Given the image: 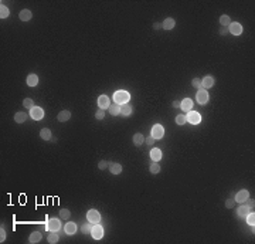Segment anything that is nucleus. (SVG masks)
Masks as SVG:
<instances>
[{"mask_svg":"<svg viewBox=\"0 0 255 244\" xmlns=\"http://www.w3.org/2000/svg\"><path fill=\"white\" fill-rule=\"evenodd\" d=\"M130 99V95L129 92H126V91H116L114 94V101L119 105H123V104H128Z\"/></svg>","mask_w":255,"mask_h":244,"instance_id":"obj_1","label":"nucleus"},{"mask_svg":"<svg viewBox=\"0 0 255 244\" xmlns=\"http://www.w3.org/2000/svg\"><path fill=\"white\" fill-rule=\"evenodd\" d=\"M197 102H199L200 105H204V104L208 102V92H207V90L200 88V90L197 91Z\"/></svg>","mask_w":255,"mask_h":244,"instance_id":"obj_2","label":"nucleus"},{"mask_svg":"<svg viewBox=\"0 0 255 244\" xmlns=\"http://www.w3.org/2000/svg\"><path fill=\"white\" fill-rule=\"evenodd\" d=\"M91 236H92L95 240H99V238H102V236H104V229H102V226L101 224H92V229H91Z\"/></svg>","mask_w":255,"mask_h":244,"instance_id":"obj_3","label":"nucleus"},{"mask_svg":"<svg viewBox=\"0 0 255 244\" xmlns=\"http://www.w3.org/2000/svg\"><path fill=\"white\" fill-rule=\"evenodd\" d=\"M61 229V223H60L58 219H50L48 223H47V230L50 232H58Z\"/></svg>","mask_w":255,"mask_h":244,"instance_id":"obj_4","label":"nucleus"},{"mask_svg":"<svg viewBox=\"0 0 255 244\" xmlns=\"http://www.w3.org/2000/svg\"><path fill=\"white\" fill-rule=\"evenodd\" d=\"M186 118H187V121L190 122V124H193V125L200 124V121H201V115H200L199 112H196V111H190Z\"/></svg>","mask_w":255,"mask_h":244,"instance_id":"obj_5","label":"nucleus"},{"mask_svg":"<svg viewBox=\"0 0 255 244\" xmlns=\"http://www.w3.org/2000/svg\"><path fill=\"white\" fill-rule=\"evenodd\" d=\"M163 135H164V128H163L162 125L157 124L152 128V136H153L154 139H162Z\"/></svg>","mask_w":255,"mask_h":244,"instance_id":"obj_6","label":"nucleus"},{"mask_svg":"<svg viewBox=\"0 0 255 244\" xmlns=\"http://www.w3.org/2000/svg\"><path fill=\"white\" fill-rule=\"evenodd\" d=\"M86 219H88L89 223H99V220H101V214L98 213L96 210H94V209H91V210L88 212V214H86Z\"/></svg>","mask_w":255,"mask_h":244,"instance_id":"obj_7","label":"nucleus"},{"mask_svg":"<svg viewBox=\"0 0 255 244\" xmlns=\"http://www.w3.org/2000/svg\"><path fill=\"white\" fill-rule=\"evenodd\" d=\"M249 197V193H248V190H245V189H243V190H240L238 193L235 195V203H244V202L247 200V199Z\"/></svg>","mask_w":255,"mask_h":244,"instance_id":"obj_8","label":"nucleus"},{"mask_svg":"<svg viewBox=\"0 0 255 244\" xmlns=\"http://www.w3.org/2000/svg\"><path fill=\"white\" fill-rule=\"evenodd\" d=\"M228 31H230L231 34H234V36H240V34L243 33V26H241L240 23H231V24L228 26Z\"/></svg>","mask_w":255,"mask_h":244,"instance_id":"obj_9","label":"nucleus"},{"mask_svg":"<svg viewBox=\"0 0 255 244\" xmlns=\"http://www.w3.org/2000/svg\"><path fill=\"white\" fill-rule=\"evenodd\" d=\"M43 117H44L43 108H40V107H34V108L31 109V118H33V119L40 121V119H43Z\"/></svg>","mask_w":255,"mask_h":244,"instance_id":"obj_10","label":"nucleus"},{"mask_svg":"<svg viewBox=\"0 0 255 244\" xmlns=\"http://www.w3.org/2000/svg\"><path fill=\"white\" fill-rule=\"evenodd\" d=\"M213 85H214V78L211 75H206L201 80V88H211Z\"/></svg>","mask_w":255,"mask_h":244,"instance_id":"obj_11","label":"nucleus"},{"mask_svg":"<svg viewBox=\"0 0 255 244\" xmlns=\"http://www.w3.org/2000/svg\"><path fill=\"white\" fill-rule=\"evenodd\" d=\"M98 105H99V108L101 109H106V108H109V98H108L106 95H101L98 98Z\"/></svg>","mask_w":255,"mask_h":244,"instance_id":"obj_12","label":"nucleus"},{"mask_svg":"<svg viewBox=\"0 0 255 244\" xmlns=\"http://www.w3.org/2000/svg\"><path fill=\"white\" fill-rule=\"evenodd\" d=\"M162 156H163V155H162V151H160V149L153 148V149L150 151V159H152L153 162H159L160 159H162Z\"/></svg>","mask_w":255,"mask_h":244,"instance_id":"obj_13","label":"nucleus"},{"mask_svg":"<svg viewBox=\"0 0 255 244\" xmlns=\"http://www.w3.org/2000/svg\"><path fill=\"white\" fill-rule=\"evenodd\" d=\"M180 108L183 109V111H190V109L193 108V101H191L190 98H184L180 102Z\"/></svg>","mask_w":255,"mask_h":244,"instance_id":"obj_14","label":"nucleus"},{"mask_svg":"<svg viewBox=\"0 0 255 244\" xmlns=\"http://www.w3.org/2000/svg\"><path fill=\"white\" fill-rule=\"evenodd\" d=\"M64 232L67 233L68 236H72L75 232H77V226H75V223H72V222L67 223V224H65V227H64Z\"/></svg>","mask_w":255,"mask_h":244,"instance_id":"obj_15","label":"nucleus"},{"mask_svg":"<svg viewBox=\"0 0 255 244\" xmlns=\"http://www.w3.org/2000/svg\"><path fill=\"white\" fill-rule=\"evenodd\" d=\"M108 165H109V170H111V173H114V175H119L120 172H122V165L120 163H112V162H108Z\"/></svg>","mask_w":255,"mask_h":244,"instance_id":"obj_16","label":"nucleus"},{"mask_svg":"<svg viewBox=\"0 0 255 244\" xmlns=\"http://www.w3.org/2000/svg\"><path fill=\"white\" fill-rule=\"evenodd\" d=\"M251 212V209H249L247 204H243V206L238 207V210H237V214H238V217H247V214Z\"/></svg>","mask_w":255,"mask_h":244,"instance_id":"obj_17","label":"nucleus"},{"mask_svg":"<svg viewBox=\"0 0 255 244\" xmlns=\"http://www.w3.org/2000/svg\"><path fill=\"white\" fill-rule=\"evenodd\" d=\"M19 17H20V20H23V22H28V20H31V17H33V14H31V12H30V10L24 9V10H22V12H20Z\"/></svg>","mask_w":255,"mask_h":244,"instance_id":"obj_18","label":"nucleus"},{"mask_svg":"<svg viewBox=\"0 0 255 244\" xmlns=\"http://www.w3.org/2000/svg\"><path fill=\"white\" fill-rule=\"evenodd\" d=\"M176 26V22L172 19V17H169V19H166L164 22H163L162 27L164 28V30H173V27Z\"/></svg>","mask_w":255,"mask_h":244,"instance_id":"obj_19","label":"nucleus"},{"mask_svg":"<svg viewBox=\"0 0 255 244\" xmlns=\"http://www.w3.org/2000/svg\"><path fill=\"white\" fill-rule=\"evenodd\" d=\"M57 118H58L60 122H67V121L71 118V112H70V111H67V109H64V111L60 112L58 117H57Z\"/></svg>","mask_w":255,"mask_h":244,"instance_id":"obj_20","label":"nucleus"},{"mask_svg":"<svg viewBox=\"0 0 255 244\" xmlns=\"http://www.w3.org/2000/svg\"><path fill=\"white\" fill-rule=\"evenodd\" d=\"M27 114L26 112H17V114L14 115V121L17 122V124H23V122H26L27 121Z\"/></svg>","mask_w":255,"mask_h":244,"instance_id":"obj_21","label":"nucleus"},{"mask_svg":"<svg viewBox=\"0 0 255 244\" xmlns=\"http://www.w3.org/2000/svg\"><path fill=\"white\" fill-rule=\"evenodd\" d=\"M38 84V77L37 74H30L27 77V85L28 87H36Z\"/></svg>","mask_w":255,"mask_h":244,"instance_id":"obj_22","label":"nucleus"},{"mask_svg":"<svg viewBox=\"0 0 255 244\" xmlns=\"http://www.w3.org/2000/svg\"><path fill=\"white\" fill-rule=\"evenodd\" d=\"M108 109H109V112H111V115H114V117H115V115H118V114H120V105H119V104H116V102H114V104H111V105H109V108H108Z\"/></svg>","mask_w":255,"mask_h":244,"instance_id":"obj_23","label":"nucleus"},{"mask_svg":"<svg viewBox=\"0 0 255 244\" xmlns=\"http://www.w3.org/2000/svg\"><path fill=\"white\" fill-rule=\"evenodd\" d=\"M120 114L125 115V117L130 115L132 114V107H130L129 104H123V105H120Z\"/></svg>","mask_w":255,"mask_h":244,"instance_id":"obj_24","label":"nucleus"},{"mask_svg":"<svg viewBox=\"0 0 255 244\" xmlns=\"http://www.w3.org/2000/svg\"><path fill=\"white\" fill-rule=\"evenodd\" d=\"M40 136H41V139H44V141H50V139H51V131H50L48 128H43V129L40 131Z\"/></svg>","mask_w":255,"mask_h":244,"instance_id":"obj_25","label":"nucleus"},{"mask_svg":"<svg viewBox=\"0 0 255 244\" xmlns=\"http://www.w3.org/2000/svg\"><path fill=\"white\" fill-rule=\"evenodd\" d=\"M41 240V233L40 232H33L31 233V236H30V238H28V241L30 243H38V241Z\"/></svg>","mask_w":255,"mask_h":244,"instance_id":"obj_26","label":"nucleus"},{"mask_svg":"<svg viewBox=\"0 0 255 244\" xmlns=\"http://www.w3.org/2000/svg\"><path fill=\"white\" fill-rule=\"evenodd\" d=\"M143 142H145V138H143L142 133H135V135H133V145L139 146V145H142Z\"/></svg>","mask_w":255,"mask_h":244,"instance_id":"obj_27","label":"nucleus"},{"mask_svg":"<svg viewBox=\"0 0 255 244\" xmlns=\"http://www.w3.org/2000/svg\"><path fill=\"white\" fill-rule=\"evenodd\" d=\"M58 238H60V236L57 234V232H51V233L48 234V243L56 244L57 241H58Z\"/></svg>","mask_w":255,"mask_h":244,"instance_id":"obj_28","label":"nucleus"},{"mask_svg":"<svg viewBox=\"0 0 255 244\" xmlns=\"http://www.w3.org/2000/svg\"><path fill=\"white\" fill-rule=\"evenodd\" d=\"M220 23H221V26H224V27H227V26L231 24V20H230V16L224 14L220 17Z\"/></svg>","mask_w":255,"mask_h":244,"instance_id":"obj_29","label":"nucleus"},{"mask_svg":"<svg viewBox=\"0 0 255 244\" xmlns=\"http://www.w3.org/2000/svg\"><path fill=\"white\" fill-rule=\"evenodd\" d=\"M7 16H9V9H7L4 4H2V7H0V17H2V19H6Z\"/></svg>","mask_w":255,"mask_h":244,"instance_id":"obj_30","label":"nucleus"},{"mask_svg":"<svg viewBox=\"0 0 255 244\" xmlns=\"http://www.w3.org/2000/svg\"><path fill=\"white\" fill-rule=\"evenodd\" d=\"M23 105H24L26 108H28V109H33L34 108V102H33V99L26 98L24 101H23Z\"/></svg>","mask_w":255,"mask_h":244,"instance_id":"obj_31","label":"nucleus"},{"mask_svg":"<svg viewBox=\"0 0 255 244\" xmlns=\"http://www.w3.org/2000/svg\"><path fill=\"white\" fill-rule=\"evenodd\" d=\"M186 121H187V118H186L184 115H177V117H176V124L177 125H184Z\"/></svg>","mask_w":255,"mask_h":244,"instance_id":"obj_32","label":"nucleus"},{"mask_svg":"<svg viewBox=\"0 0 255 244\" xmlns=\"http://www.w3.org/2000/svg\"><path fill=\"white\" fill-rule=\"evenodd\" d=\"M160 172V166L157 165V162H154V163L150 165V173H153V175H156V173Z\"/></svg>","mask_w":255,"mask_h":244,"instance_id":"obj_33","label":"nucleus"},{"mask_svg":"<svg viewBox=\"0 0 255 244\" xmlns=\"http://www.w3.org/2000/svg\"><path fill=\"white\" fill-rule=\"evenodd\" d=\"M60 217L67 220L68 217H70V210H68V209H61V210H60Z\"/></svg>","mask_w":255,"mask_h":244,"instance_id":"obj_34","label":"nucleus"},{"mask_svg":"<svg viewBox=\"0 0 255 244\" xmlns=\"http://www.w3.org/2000/svg\"><path fill=\"white\" fill-rule=\"evenodd\" d=\"M247 222H248L249 226H254V223H255V214L249 212V213L247 214Z\"/></svg>","mask_w":255,"mask_h":244,"instance_id":"obj_35","label":"nucleus"},{"mask_svg":"<svg viewBox=\"0 0 255 244\" xmlns=\"http://www.w3.org/2000/svg\"><path fill=\"white\" fill-rule=\"evenodd\" d=\"M91 229H92V224L86 223V224L82 226V233L84 234H91Z\"/></svg>","mask_w":255,"mask_h":244,"instance_id":"obj_36","label":"nucleus"},{"mask_svg":"<svg viewBox=\"0 0 255 244\" xmlns=\"http://www.w3.org/2000/svg\"><path fill=\"white\" fill-rule=\"evenodd\" d=\"M191 85L194 87V88H201V80H199V78H193V81H191Z\"/></svg>","mask_w":255,"mask_h":244,"instance_id":"obj_37","label":"nucleus"},{"mask_svg":"<svg viewBox=\"0 0 255 244\" xmlns=\"http://www.w3.org/2000/svg\"><path fill=\"white\" fill-rule=\"evenodd\" d=\"M234 204H235V200H234V199H228V200L225 202V207H228V209L234 207Z\"/></svg>","mask_w":255,"mask_h":244,"instance_id":"obj_38","label":"nucleus"},{"mask_svg":"<svg viewBox=\"0 0 255 244\" xmlns=\"http://www.w3.org/2000/svg\"><path fill=\"white\" fill-rule=\"evenodd\" d=\"M4 240H6V230H4L3 227H2V229H0V241L3 243Z\"/></svg>","mask_w":255,"mask_h":244,"instance_id":"obj_39","label":"nucleus"},{"mask_svg":"<svg viewBox=\"0 0 255 244\" xmlns=\"http://www.w3.org/2000/svg\"><path fill=\"white\" fill-rule=\"evenodd\" d=\"M104 117H105V111H98L95 114V118L96 119H104Z\"/></svg>","mask_w":255,"mask_h":244,"instance_id":"obj_40","label":"nucleus"},{"mask_svg":"<svg viewBox=\"0 0 255 244\" xmlns=\"http://www.w3.org/2000/svg\"><path fill=\"white\" fill-rule=\"evenodd\" d=\"M106 166H108V162H105V161H101V162L98 163V167H99L101 170H104Z\"/></svg>","mask_w":255,"mask_h":244,"instance_id":"obj_41","label":"nucleus"},{"mask_svg":"<svg viewBox=\"0 0 255 244\" xmlns=\"http://www.w3.org/2000/svg\"><path fill=\"white\" fill-rule=\"evenodd\" d=\"M154 141H156V139H154L152 135L149 136V138H146V143H148V145H153V143H154Z\"/></svg>","mask_w":255,"mask_h":244,"instance_id":"obj_42","label":"nucleus"},{"mask_svg":"<svg viewBox=\"0 0 255 244\" xmlns=\"http://www.w3.org/2000/svg\"><path fill=\"white\" fill-rule=\"evenodd\" d=\"M247 206L249 207V209H254V206H255V203H254V200H249V199H247Z\"/></svg>","mask_w":255,"mask_h":244,"instance_id":"obj_43","label":"nucleus"},{"mask_svg":"<svg viewBox=\"0 0 255 244\" xmlns=\"http://www.w3.org/2000/svg\"><path fill=\"white\" fill-rule=\"evenodd\" d=\"M227 33H228V28L227 27H223L221 30H220V34H221V36H225Z\"/></svg>","mask_w":255,"mask_h":244,"instance_id":"obj_44","label":"nucleus"},{"mask_svg":"<svg viewBox=\"0 0 255 244\" xmlns=\"http://www.w3.org/2000/svg\"><path fill=\"white\" fill-rule=\"evenodd\" d=\"M153 28H154V30H159V28H162V24H160V23H154Z\"/></svg>","mask_w":255,"mask_h":244,"instance_id":"obj_45","label":"nucleus"},{"mask_svg":"<svg viewBox=\"0 0 255 244\" xmlns=\"http://www.w3.org/2000/svg\"><path fill=\"white\" fill-rule=\"evenodd\" d=\"M173 107L174 108H180V101H173Z\"/></svg>","mask_w":255,"mask_h":244,"instance_id":"obj_46","label":"nucleus"}]
</instances>
